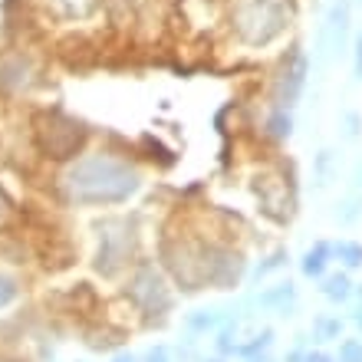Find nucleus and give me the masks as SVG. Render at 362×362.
I'll return each mask as SVG.
<instances>
[{
	"instance_id": "nucleus-1",
	"label": "nucleus",
	"mask_w": 362,
	"mask_h": 362,
	"mask_svg": "<svg viewBox=\"0 0 362 362\" xmlns=\"http://www.w3.org/2000/svg\"><path fill=\"white\" fill-rule=\"evenodd\" d=\"M142 188V175L112 155H89L66 175V191L76 204H122Z\"/></svg>"
},
{
	"instance_id": "nucleus-2",
	"label": "nucleus",
	"mask_w": 362,
	"mask_h": 362,
	"mask_svg": "<svg viewBox=\"0 0 362 362\" xmlns=\"http://www.w3.org/2000/svg\"><path fill=\"white\" fill-rule=\"evenodd\" d=\"M290 0H238L234 30L247 47H267L290 27Z\"/></svg>"
},
{
	"instance_id": "nucleus-3",
	"label": "nucleus",
	"mask_w": 362,
	"mask_h": 362,
	"mask_svg": "<svg viewBox=\"0 0 362 362\" xmlns=\"http://www.w3.org/2000/svg\"><path fill=\"white\" fill-rule=\"evenodd\" d=\"M349 30H353V0H333L326 7V17L316 30L313 63L326 69L333 59H339L349 47Z\"/></svg>"
},
{
	"instance_id": "nucleus-4",
	"label": "nucleus",
	"mask_w": 362,
	"mask_h": 362,
	"mask_svg": "<svg viewBox=\"0 0 362 362\" xmlns=\"http://www.w3.org/2000/svg\"><path fill=\"white\" fill-rule=\"evenodd\" d=\"M306 76H310V59L300 47H293V53L284 59L280 73L274 76V109H293L300 103V95L306 89Z\"/></svg>"
},
{
	"instance_id": "nucleus-5",
	"label": "nucleus",
	"mask_w": 362,
	"mask_h": 362,
	"mask_svg": "<svg viewBox=\"0 0 362 362\" xmlns=\"http://www.w3.org/2000/svg\"><path fill=\"white\" fill-rule=\"evenodd\" d=\"M129 247H132V230L122 221H109L99 234V250H95V270L103 276H115L129 264Z\"/></svg>"
},
{
	"instance_id": "nucleus-6",
	"label": "nucleus",
	"mask_w": 362,
	"mask_h": 362,
	"mask_svg": "<svg viewBox=\"0 0 362 362\" xmlns=\"http://www.w3.org/2000/svg\"><path fill=\"white\" fill-rule=\"evenodd\" d=\"M129 296L142 306L145 313H168V310H172V293L165 290V280L155 274V267H148V264H142V267L135 270Z\"/></svg>"
},
{
	"instance_id": "nucleus-7",
	"label": "nucleus",
	"mask_w": 362,
	"mask_h": 362,
	"mask_svg": "<svg viewBox=\"0 0 362 362\" xmlns=\"http://www.w3.org/2000/svg\"><path fill=\"white\" fill-rule=\"evenodd\" d=\"M254 303L264 306V310H276L280 316H293V310H296V286L290 284V280H284V284H276V286H267L264 293H257Z\"/></svg>"
},
{
	"instance_id": "nucleus-8",
	"label": "nucleus",
	"mask_w": 362,
	"mask_h": 362,
	"mask_svg": "<svg viewBox=\"0 0 362 362\" xmlns=\"http://www.w3.org/2000/svg\"><path fill=\"white\" fill-rule=\"evenodd\" d=\"M329 257H333V244H326V240L313 244V247L303 254V260H300L303 276H310V280H323L326 267H329Z\"/></svg>"
},
{
	"instance_id": "nucleus-9",
	"label": "nucleus",
	"mask_w": 362,
	"mask_h": 362,
	"mask_svg": "<svg viewBox=\"0 0 362 362\" xmlns=\"http://www.w3.org/2000/svg\"><path fill=\"white\" fill-rule=\"evenodd\" d=\"M353 280H349V274L346 270H339V274H329V276H323V296L329 300V303H346L349 296H353Z\"/></svg>"
},
{
	"instance_id": "nucleus-10",
	"label": "nucleus",
	"mask_w": 362,
	"mask_h": 362,
	"mask_svg": "<svg viewBox=\"0 0 362 362\" xmlns=\"http://www.w3.org/2000/svg\"><path fill=\"white\" fill-rule=\"evenodd\" d=\"M343 336V320L333 313H323L313 320V339L316 343H333V339H339Z\"/></svg>"
},
{
	"instance_id": "nucleus-11",
	"label": "nucleus",
	"mask_w": 362,
	"mask_h": 362,
	"mask_svg": "<svg viewBox=\"0 0 362 362\" xmlns=\"http://www.w3.org/2000/svg\"><path fill=\"white\" fill-rule=\"evenodd\" d=\"M224 320H228V313H221V310H194L188 316V329L191 333H208V329H218Z\"/></svg>"
},
{
	"instance_id": "nucleus-12",
	"label": "nucleus",
	"mask_w": 362,
	"mask_h": 362,
	"mask_svg": "<svg viewBox=\"0 0 362 362\" xmlns=\"http://www.w3.org/2000/svg\"><path fill=\"white\" fill-rule=\"evenodd\" d=\"M336 175V152L333 148H323V152L313 158V178H316V188H326Z\"/></svg>"
},
{
	"instance_id": "nucleus-13",
	"label": "nucleus",
	"mask_w": 362,
	"mask_h": 362,
	"mask_svg": "<svg viewBox=\"0 0 362 362\" xmlns=\"http://www.w3.org/2000/svg\"><path fill=\"white\" fill-rule=\"evenodd\" d=\"M264 129H267L270 139H276V142H284V139H290V135H293V115L286 112V109H274Z\"/></svg>"
},
{
	"instance_id": "nucleus-14",
	"label": "nucleus",
	"mask_w": 362,
	"mask_h": 362,
	"mask_svg": "<svg viewBox=\"0 0 362 362\" xmlns=\"http://www.w3.org/2000/svg\"><path fill=\"white\" fill-rule=\"evenodd\" d=\"M333 218H336V224H343V228L356 224V221L362 218V194H349V198L339 201L333 211Z\"/></svg>"
},
{
	"instance_id": "nucleus-15",
	"label": "nucleus",
	"mask_w": 362,
	"mask_h": 362,
	"mask_svg": "<svg viewBox=\"0 0 362 362\" xmlns=\"http://www.w3.org/2000/svg\"><path fill=\"white\" fill-rule=\"evenodd\" d=\"M333 257H339V264H343L346 270H359L362 267V244H356V240H336Z\"/></svg>"
},
{
	"instance_id": "nucleus-16",
	"label": "nucleus",
	"mask_w": 362,
	"mask_h": 362,
	"mask_svg": "<svg viewBox=\"0 0 362 362\" xmlns=\"http://www.w3.org/2000/svg\"><path fill=\"white\" fill-rule=\"evenodd\" d=\"M270 343H274V329H264V333H257L250 343H238V349H234V356H244V359H254V356H264L270 349Z\"/></svg>"
},
{
	"instance_id": "nucleus-17",
	"label": "nucleus",
	"mask_w": 362,
	"mask_h": 362,
	"mask_svg": "<svg viewBox=\"0 0 362 362\" xmlns=\"http://www.w3.org/2000/svg\"><path fill=\"white\" fill-rule=\"evenodd\" d=\"M286 260H290V257H286V250H276V254H270V257L264 260V264H257V267H254V274H250V276H254V280H264V276H267V274H274V270H280V267H284Z\"/></svg>"
},
{
	"instance_id": "nucleus-18",
	"label": "nucleus",
	"mask_w": 362,
	"mask_h": 362,
	"mask_svg": "<svg viewBox=\"0 0 362 362\" xmlns=\"http://www.w3.org/2000/svg\"><path fill=\"white\" fill-rule=\"evenodd\" d=\"M339 122H343V135L349 139V142H356V139L362 135V115H359V112H353V109H346Z\"/></svg>"
},
{
	"instance_id": "nucleus-19",
	"label": "nucleus",
	"mask_w": 362,
	"mask_h": 362,
	"mask_svg": "<svg viewBox=\"0 0 362 362\" xmlns=\"http://www.w3.org/2000/svg\"><path fill=\"white\" fill-rule=\"evenodd\" d=\"M17 296H20L17 280H13V276H7V274H0V310H4V306H10Z\"/></svg>"
},
{
	"instance_id": "nucleus-20",
	"label": "nucleus",
	"mask_w": 362,
	"mask_h": 362,
	"mask_svg": "<svg viewBox=\"0 0 362 362\" xmlns=\"http://www.w3.org/2000/svg\"><path fill=\"white\" fill-rule=\"evenodd\" d=\"M336 362H362V339H343Z\"/></svg>"
},
{
	"instance_id": "nucleus-21",
	"label": "nucleus",
	"mask_w": 362,
	"mask_h": 362,
	"mask_svg": "<svg viewBox=\"0 0 362 362\" xmlns=\"http://www.w3.org/2000/svg\"><path fill=\"white\" fill-rule=\"evenodd\" d=\"M353 79L362 83V30H356L353 37Z\"/></svg>"
},
{
	"instance_id": "nucleus-22",
	"label": "nucleus",
	"mask_w": 362,
	"mask_h": 362,
	"mask_svg": "<svg viewBox=\"0 0 362 362\" xmlns=\"http://www.w3.org/2000/svg\"><path fill=\"white\" fill-rule=\"evenodd\" d=\"M142 362H172V356H168L165 346H152V349L142 356Z\"/></svg>"
},
{
	"instance_id": "nucleus-23",
	"label": "nucleus",
	"mask_w": 362,
	"mask_h": 362,
	"mask_svg": "<svg viewBox=\"0 0 362 362\" xmlns=\"http://www.w3.org/2000/svg\"><path fill=\"white\" fill-rule=\"evenodd\" d=\"M303 362H336L329 353H323V349H316V353H306Z\"/></svg>"
},
{
	"instance_id": "nucleus-24",
	"label": "nucleus",
	"mask_w": 362,
	"mask_h": 362,
	"mask_svg": "<svg viewBox=\"0 0 362 362\" xmlns=\"http://www.w3.org/2000/svg\"><path fill=\"white\" fill-rule=\"evenodd\" d=\"M112 362H139V359H135V356L132 353H119V356H115V359Z\"/></svg>"
},
{
	"instance_id": "nucleus-25",
	"label": "nucleus",
	"mask_w": 362,
	"mask_h": 362,
	"mask_svg": "<svg viewBox=\"0 0 362 362\" xmlns=\"http://www.w3.org/2000/svg\"><path fill=\"white\" fill-rule=\"evenodd\" d=\"M303 356H306V353H300V349H296V353H290L284 362H303Z\"/></svg>"
},
{
	"instance_id": "nucleus-26",
	"label": "nucleus",
	"mask_w": 362,
	"mask_h": 362,
	"mask_svg": "<svg viewBox=\"0 0 362 362\" xmlns=\"http://www.w3.org/2000/svg\"><path fill=\"white\" fill-rule=\"evenodd\" d=\"M353 323H356V326H359V329H362V303L356 306V313H353Z\"/></svg>"
},
{
	"instance_id": "nucleus-27",
	"label": "nucleus",
	"mask_w": 362,
	"mask_h": 362,
	"mask_svg": "<svg viewBox=\"0 0 362 362\" xmlns=\"http://www.w3.org/2000/svg\"><path fill=\"white\" fill-rule=\"evenodd\" d=\"M250 362H270V359H267V356H254V359H250Z\"/></svg>"
},
{
	"instance_id": "nucleus-28",
	"label": "nucleus",
	"mask_w": 362,
	"mask_h": 362,
	"mask_svg": "<svg viewBox=\"0 0 362 362\" xmlns=\"http://www.w3.org/2000/svg\"><path fill=\"white\" fill-rule=\"evenodd\" d=\"M211 362H224V359H211Z\"/></svg>"
},
{
	"instance_id": "nucleus-29",
	"label": "nucleus",
	"mask_w": 362,
	"mask_h": 362,
	"mask_svg": "<svg viewBox=\"0 0 362 362\" xmlns=\"http://www.w3.org/2000/svg\"><path fill=\"white\" fill-rule=\"evenodd\" d=\"M356 4H359V7H362V0H356Z\"/></svg>"
}]
</instances>
